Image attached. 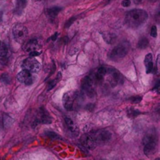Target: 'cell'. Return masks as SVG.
Masks as SVG:
<instances>
[{
  "label": "cell",
  "instance_id": "1",
  "mask_svg": "<svg viewBox=\"0 0 160 160\" xmlns=\"http://www.w3.org/2000/svg\"><path fill=\"white\" fill-rule=\"evenodd\" d=\"M147 12L143 9H132L127 12L125 16V23L129 28L136 29L143 24L148 19Z\"/></svg>",
  "mask_w": 160,
  "mask_h": 160
},
{
  "label": "cell",
  "instance_id": "2",
  "mask_svg": "<svg viewBox=\"0 0 160 160\" xmlns=\"http://www.w3.org/2000/svg\"><path fill=\"white\" fill-rule=\"evenodd\" d=\"M157 134L155 129H151L145 134L143 138L144 152L145 156H151L157 151Z\"/></svg>",
  "mask_w": 160,
  "mask_h": 160
},
{
  "label": "cell",
  "instance_id": "3",
  "mask_svg": "<svg viewBox=\"0 0 160 160\" xmlns=\"http://www.w3.org/2000/svg\"><path fill=\"white\" fill-rule=\"evenodd\" d=\"M128 50H129V45L127 42L120 44L109 53V58L112 61L120 60L128 54Z\"/></svg>",
  "mask_w": 160,
  "mask_h": 160
},
{
  "label": "cell",
  "instance_id": "4",
  "mask_svg": "<svg viewBox=\"0 0 160 160\" xmlns=\"http://www.w3.org/2000/svg\"><path fill=\"white\" fill-rule=\"evenodd\" d=\"M23 49L26 52L29 53L31 56L35 57L42 52V45L37 39H31L24 44Z\"/></svg>",
  "mask_w": 160,
  "mask_h": 160
},
{
  "label": "cell",
  "instance_id": "5",
  "mask_svg": "<svg viewBox=\"0 0 160 160\" xmlns=\"http://www.w3.org/2000/svg\"><path fill=\"white\" fill-rule=\"evenodd\" d=\"M12 34L16 42L20 44L23 43L28 35V28L21 23H17L12 28Z\"/></svg>",
  "mask_w": 160,
  "mask_h": 160
},
{
  "label": "cell",
  "instance_id": "6",
  "mask_svg": "<svg viewBox=\"0 0 160 160\" xmlns=\"http://www.w3.org/2000/svg\"><path fill=\"white\" fill-rule=\"evenodd\" d=\"M91 135L95 140L97 145H104L111 140L112 134L106 130H98L91 133Z\"/></svg>",
  "mask_w": 160,
  "mask_h": 160
},
{
  "label": "cell",
  "instance_id": "7",
  "mask_svg": "<svg viewBox=\"0 0 160 160\" xmlns=\"http://www.w3.org/2000/svg\"><path fill=\"white\" fill-rule=\"evenodd\" d=\"M78 98V93L73 91H69L65 93L62 97V104L64 108L68 111H72L74 106V102Z\"/></svg>",
  "mask_w": 160,
  "mask_h": 160
},
{
  "label": "cell",
  "instance_id": "8",
  "mask_svg": "<svg viewBox=\"0 0 160 160\" xmlns=\"http://www.w3.org/2000/svg\"><path fill=\"white\" fill-rule=\"evenodd\" d=\"M22 68L31 73H38L41 70V64L33 56L28 57L22 63Z\"/></svg>",
  "mask_w": 160,
  "mask_h": 160
},
{
  "label": "cell",
  "instance_id": "9",
  "mask_svg": "<svg viewBox=\"0 0 160 160\" xmlns=\"http://www.w3.org/2000/svg\"><path fill=\"white\" fill-rule=\"evenodd\" d=\"M52 123V117L48 111L45 109V107H41L38 112L37 116L34 120V124L35 126L38 123H43V124H49Z\"/></svg>",
  "mask_w": 160,
  "mask_h": 160
},
{
  "label": "cell",
  "instance_id": "10",
  "mask_svg": "<svg viewBox=\"0 0 160 160\" xmlns=\"http://www.w3.org/2000/svg\"><path fill=\"white\" fill-rule=\"evenodd\" d=\"M93 84L94 82L90 77H85L81 81V88L89 97H93L95 94Z\"/></svg>",
  "mask_w": 160,
  "mask_h": 160
},
{
  "label": "cell",
  "instance_id": "11",
  "mask_svg": "<svg viewBox=\"0 0 160 160\" xmlns=\"http://www.w3.org/2000/svg\"><path fill=\"white\" fill-rule=\"evenodd\" d=\"M17 80L20 83L26 84L28 86L31 85L34 81V78H33L31 72L26 70H23L17 74Z\"/></svg>",
  "mask_w": 160,
  "mask_h": 160
},
{
  "label": "cell",
  "instance_id": "12",
  "mask_svg": "<svg viewBox=\"0 0 160 160\" xmlns=\"http://www.w3.org/2000/svg\"><path fill=\"white\" fill-rule=\"evenodd\" d=\"M80 141H81V144L83 145V147L89 150L95 149L97 146V144L95 143V140L91 135V134H83L81 137Z\"/></svg>",
  "mask_w": 160,
  "mask_h": 160
},
{
  "label": "cell",
  "instance_id": "13",
  "mask_svg": "<svg viewBox=\"0 0 160 160\" xmlns=\"http://www.w3.org/2000/svg\"><path fill=\"white\" fill-rule=\"evenodd\" d=\"M108 73H110L111 80L110 84L112 87H116L118 84H123V77L122 76L121 73L118 71V70H115L112 68H109V71Z\"/></svg>",
  "mask_w": 160,
  "mask_h": 160
},
{
  "label": "cell",
  "instance_id": "14",
  "mask_svg": "<svg viewBox=\"0 0 160 160\" xmlns=\"http://www.w3.org/2000/svg\"><path fill=\"white\" fill-rule=\"evenodd\" d=\"M145 65L146 67V73H151L154 71V64L152 62V55L148 53L145 58Z\"/></svg>",
  "mask_w": 160,
  "mask_h": 160
},
{
  "label": "cell",
  "instance_id": "15",
  "mask_svg": "<svg viewBox=\"0 0 160 160\" xmlns=\"http://www.w3.org/2000/svg\"><path fill=\"white\" fill-rule=\"evenodd\" d=\"M65 122L67 128H68L69 131H70L72 134H74L75 136L78 135V134H79V129H78V126L74 123V122L70 118H66Z\"/></svg>",
  "mask_w": 160,
  "mask_h": 160
},
{
  "label": "cell",
  "instance_id": "16",
  "mask_svg": "<svg viewBox=\"0 0 160 160\" xmlns=\"http://www.w3.org/2000/svg\"><path fill=\"white\" fill-rule=\"evenodd\" d=\"M102 38L105 40V42L107 44H109V45H112V44L115 43L117 39V34L112 32H109V31L103 33Z\"/></svg>",
  "mask_w": 160,
  "mask_h": 160
},
{
  "label": "cell",
  "instance_id": "17",
  "mask_svg": "<svg viewBox=\"0 0 160 160\" xmlns=\"http://www.w3.org/2000/svg\"><path fill=\"white\" fill-rule=\"evenodd\" d=\"M27 0H17L16 2L15 13L17 15H21L23 12V9L26 7Z\"/></svg>",
  "mask_w": 160,
  "mask_h": 160
},
{
  "label": "cell",
  "instance_id": "18",
  "mask_svg": "<svg viewBox=\"0 0 160 160\" xmlns=\"http://www.w3.org/2000/svg\"><path fill=\"white\" fill-rule=\"evenodd\" d=\"M60 11H61V8L57 7V6H55V7H52V8H49V9H46V14L48 17H50V18H55V17L59 13Z\"/></svg>",
  "mask_w": 160,
  "mask_h": 160
},
{
  "label": "cell",
  "instance_id": "19",
  "mask_svg": "<svg viewBox=\"0 0 160 160\" xmlns=\"http://www.w3.org/2000/svg\"><path fill=\"white\" fill-rule=\"evenodd\" d=\"M61 78H62V73H58L57 76H56V79H54L53 81H52L51 82H49V84H48V91H50L51 89H52L53 88H54L55 86L56 85V84H57V83L59 82V81H60Z\"/></svg>",
  "mask_w": 160,
  "mask_h": 160
},
{
  "label": "cell",
  "instance_id": "20",
  "mask_svg": "<svg viewBox=\"0 0 160 160\" xmlns=\"http://www.w3.org/2000/svg\"><path fill=\"white\" fill-rule=\"evenodd\" d=\"M8 53V48L6 44L0 41V57H5Z\"/></svg>",
  "mask_w": 160,
  "mask_h": 160
},
{
  "label": "cell",
  "instance_id": "21",
  "mask_svg": "<svg viewBox=\"0 0 160 160\" xmlns=\"http://www.w3.org/2000/svg\"><path fill=\"white\" fill-rule=\"evenodd\" d=\"M148 46V40L146 38H142L138 42V47L142 49H145Z\"/></svg>",
  "mask_w": 160,
  "mask_h": 160
},
{
  "label": "cell",
  "instance_id": "22",
  "mask_svg": "<svg viewBox=\"0 0 160 160\" xmlns=\"http://www.w3.org/2000/svg\"><path fill=\"white\" fill-rule=\"evenodd\" d=\"M141 114V112H139L138 109H130L128 110V117H136L138 116Z\"/></svg>",
  "mask_w": 160,
  "mask_h": 160
},
{
  "label": "cell",
  "instance_id": "23",
  "mask_svg": "<svg viewBox=\"0 0 160 160\" xmlns=\"http://www.w3.org/2000/svg\"><path fill=\"white\" fill-rule=\"evenodd\" d=\"M45 134H46V135L48 136V137L51 138L52 139H62L59 134H57L56 133L52 132V131H47Z\"/></svg>",
  "mask_w": 160,
  "mask_h": 160
},
{
  "label": "cell",
  "instance_id": "24",
  "mask_svg": "<svg viewBox=\"0 0 160 160\" xmlns=\"http://www.w3.org/2000/svg\"><path fill=\"white\" fill-rule=\"evenodd\" d=\"M0 80H1L2 82H3L6 84H9V82H10V78H9V75L6 74V73L2 75V77L0 78Z\"/></svg>",
  "mask_w": 160,
  "mask_h": 160
},
{
  "label": "cell",
  "instance_id": "25",
  "mask_svg": "<svg viewBox=\"0 0 160 160\" xmlns=\"http://www.w3.org/2000/svg\"><path fill=\"white\" fill-rule=\"evenodd\" d=\"M142 99V97L141 96H133L130 98V101L132 103H139Z\"/></svg>",
  "mask_w": 160,
  "mask_h": 160
},
{
  "label": "cell",
  "instance_id": "26",
  "mask_svg": "<svg viewBox=\"0 0 160 160\" xmlns=\"http://www.w3.org/2000/svg\"><path fill=\"white\" fill-rule=\"evenodd\" d=\"M151 36L152 37H154V38L157 37V28H156V25H154V26L152 27Z\"/></svg>",
  "mask_w": 160,
  "mask_h": 160
},
{
  "label": "cell",
  "instance_id": "27",
  "mask_svg": "<svg viewBox=\"0 0 160 160\" xmlns=\"http://www.w3.org/2000/svg\"><path fill=\"white\" fill-rule=\"evenodd\" d=\"M77 19V17H71V18L70 19V20H68V21L67 22V23H66V25H65V28H69V27L70 26V25L72 24V23H73V22H74V20H76Z\"/></svg>",
  "mask_w": 160,
  "mask_h": 160
},
{
  "label": "cell",
  "instance_id": "28",
  "mask_svg": "<svg viewBox=\"0 0 160 160\" xmlns=\"http://www.w3.org/2000/svg\"><path fill=\"white\" fill-rule=\"evenodd\" d=\"M121 4L124 7H128L131 5V0H123Z\"/></svg>",
  "mask_w": 160,
  "mask_h": 160
},
{
  "label": "cell",
  "instance_id": "29",
  "mask_svg": "<svg viewBox=\"0 0 160 160\" xmlns=\"http://www.w3.org/2000/svg\"><path fill=\"white\" fill-rule=\"evenodd\" d=\"M57 33H56V34H53V36H52V41H55V40H56V38H57Z\"/></svg>",
  "mask_w": 160,
  "mask_h": 160
},
{
  "label": "cell",
  "instance_id": "30",
  "mask_svg": "<svg viewBox=\"0 0 160 160\" xmlns=\"http://www.w3.org/2000/svg\"><path fill=\"white\" fill-rule=\"evenodd\" d=\"M149 1L150 2H156V1H157V0H149Z\"/></svg>",
  "mask_w": 160,
  "mask_h": 160
},
{
  "label": "cell",
  "instance_id": "31",
  "mask_svg": "<svg viewBox=\"0 0 160 160\" xmlns=\"http://www.w3.org/2000/svg\"><path fill=\"white\" fill-rule=\"evenodd\" d=\"M0 18H1V17H0Z\"/></svg>",
  "mask_w": 160,
  "mask_h": 160
}]
</instances>
